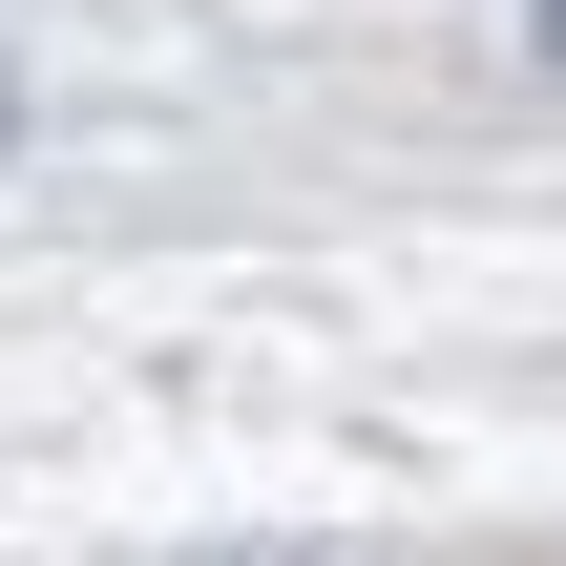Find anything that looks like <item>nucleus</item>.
Returning <instances> with one entry per match:
<instances>
[{"instance_id":"f257e3e1","label":"nucleus","mask_w":566,"mask_h":566,"mask_svg":"<svg viewBox=\"0 0 566 566\" xmlns=\"http://www.w3.org/2000/svg\"><path fill=\"white\" fill-rule=\"evenodd\" d=\"M546 42H566V0H546Z\"/></svg>"}]
</instances>
